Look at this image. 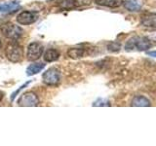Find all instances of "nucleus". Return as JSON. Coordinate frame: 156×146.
<instances>
[{
	"label": "nucleus",
	"instance_id": "12",
	"mask_svg": "<svg viewBox=\"0 0 156 146\" xmlns=\"http://www.w3.org/2000/svg\"><path fill=\"white\" fill-rule=\"evenodd\" d=\"M95 2L98 5H101V6L117 8L120 7L124 3V0H95Z\"/></svg>",
	"mask_w": 156,
	"mask_h": 146
},
{
	"label": "nucleus",
	"instance_id": "5",
	"mask_svg": "<svg viewBox=\"0 0 156 146\" xmlns=\"http://www.w3.org/2000/svg\"><path fill=\"white\" fill-rule=\"evenodd\" d=\"M43 54V46L40 43L32 42L27 47V60L29 61H34L38 60Z\"/></svg>",
	"mask_w": 156,
	"mask_h": 146
},
{
	"label": "nucleus",
	"instance_id": "8",
	"mask_svg": "<svg viewBox=\"0 0 156 146\" xmlns=\"http://www.w3.org/2000/svg\"><path fill=\"white\" fill-rule=\"evenodd\" d=\"M88 4H90V0H61L58 6L62 9H72Z\"/></svg>",
	"mask_w": 156,
	"mask_h": 146
},
{
	"label": "nucleus",
	"instance_id": "3",
	"mask_svg": "<svg viewBox=\"0 0 156 146\" xmlns=\"http://www.w3.org/2000/svg\"><path fill=\"white\" fill-rule=\"evenodd\" d=\"M0 29H1V32L5 37L13 39V40L19 39L23 35V32L21 27L11 23H4Z\"/></svg>",
	"mask_w": 156,
	"mask_h": 146
},
{
	"label": "nucleus",
	"instance_id": "14",
	"mask_svg": "<svg viewBox=\"0 0 156 146\" xmlns=\"http://www.w3.org/2000/svg\"><path fill=\"white\" fill-rule=\"evenodd\" d=\"M45 67V64L42 62H35V63H32L30 64L27 69V74L28 76H32V75H35L37 74L38 72H40L43 68Z\"/></svg>",
	"mask_w": 156,
	"mask_h": 146
},
{
	"label": "nucleus",
	"instance_id": "17",
	"mask_svg": "<svg viewBox=\"0 0 156 146\" xmlns=\"http://www.w3.org/2000/svg\"><path fill=\"white\" fill-rule=\"evenodd\" d=\"M109 105H110L109 101L105 99H99L93 103V106H109Z\"/></svg>",
	"mask_w": 156,
	"mask_h": 146
},
{
	"label": "nucleus",
	"instance_id": "18",
	"mask_svg": "<svg viewBox=\"0 0 156 146\" xmlns=\"http://www.w3.org/2000/svg\"><path fill=\"white\" fill-rule=\"evenodd\" d=\"M107 48H108V50L111 52H117V51H119V49H120V44L116 42H112L109 44Z\"/></svg>",
	"mask_w": 156,
	"mask_h": 146
},
{
	"label": "nucleus",
	"instance_id": "21",
	"mask_svg": "<svg viewBox=\"0 0 156 146\" xmlns=\"http://www.w3.org/2000/svg\"><path fill=\"white\" fill-rule=\"evenodd\" d=\"M1 47H2V43H1V41H0V49H1Z\"/></svg>",
	"mask_w": 156,
	"mask_h": 146
},
{
	"label": "nucleus",
	"instance_id": "19",
	"mask_svg": "<svg viewBox=\"0 0 156 146\" xmlns=\"http://www.w3.org/2000/svg\"><path fill=\"white\" fill-rule=\"evenodd\" d=\"M149 57H156V51H151V52H147L146 53Z\"/></svg>",
	"mask_w": 156,
	"mask_h": 146
},
{
	"label": "nucleus",
	"instance_id": "6",
	"mask_svg": "<svg viewBox=\"0 0 156 146\" xmlns=\"http://www.w3.org/2000/svg\"><path fill=\"white\" fill-rule=\"evenodd\" d=\"M39 103V99L37 96L32 92H24L21 96L19 99V105L21 106H27V107H30V106H36Z\"/></svg>",
	"mask_w": 156,
	"mask_h": 146
},
{
	"label": "nucleus",
	"instance_id": "16",
	"mask_svg": "<svg viewBox=\"0 0 156 146\" xmlns=\"http://www.w3.org/2000/svg\"><path fill=\"white\" fill-rule=\"evenodd\" d=\"M67 55L71 58H79L84 55V50L81 48H72L70 50H68Z\"/></svg>",
	"mask_w": 156,
	"mask_h": 146
},
{
	"label": "nucleus",
	"instance_id": "15",
	"mask_svg": "<svg viewBox=\"0 0 156 146\" xmlns=\"http://www.w3.org/2000/svg\"><path fill=\"white\" fill-rule=\"evenodd\" d=\"M132 105L138 106V107H144V106H150V101L148 99H146L144 96H136L133 99Z\"/></svg>",
	"mask_w": 156,
	"mask_h": 146
},
{
	"label": "nucleus",
	"instance_id": "9",
	"mask_svg": "<svg viewBox=\"0 0 156 146\" xmlns=\"http://www.w3.org/2000/svg\"><path fill=\"white\" fill-rule=\"evenodd\" d=\"M21 5L17 1H10V2H3L0 3V13L2 14H9L16 12L20 9Z\"/></svg>",
	"mask_w": 156,
	"mask_h": 146
},
{
	"label": "nucleus",
	"instance_id": "7",
	"mask_svg": "<svg viewBox=\"0 0 156 146\" xmlns=\"http://www.w3.org/2000/svg\"><path fill=\"white\" fill-rule=\"evenodd\" d=\"M38 19V14L32 11H23L17 17V22L23 26H27L35 23Z\"/></svg>",
	"mask_w": 156,
	"mask_h": 146
},
{
	"label": "nucleus",
	"instance_id": "20",
	"mask_svg": "<svg viewBox=\"0 0 156 146\" xmlns=\"http://www.w3.org/2000/svg\"><path fill=\"white\" fill-rule=\"evenodd\" d=\"M2 99H3V94H2V92H0V102H1Z\"/></svg>",
	"mask_w": 156,
	"mask_h": 146
},
{
	"label": "nucleus",
	"instance_id": "11",
	"mask_svg": "<svg viewBox=\"0 0 156 146\" xmlns=\"http://www.w3.org/2000/svg\"><path fill=\"white\" fill-rule=\"evenodd\" d=\"M123 4L127 10H129V11H132V12L140 11L141 9V6H143L141 0H126Z\"/></svg>",
	"mask_w": 156,
	"mask_h": 146
},
{
	"label": "nucleus",
	"instance_id": "13",
	"mask_svg": "<svg viewBox=\"0 0 156 146\" xmlns=\"http://www.w3.org/2000/svg\"><path fill=\"white\" fill-rule=\"evenodd\" d=\"M60 52L57 51L56 49H49L44 54V61L47 62H52V61H56L58 57H60Z\"/></svg>",
	"mask_w": 156,
	"mask_h": 146
},
{
	"label": "nucleus",
	"instance_id": "10",
	"mask_svg": "<svg viewBox=\"0 0 156 146\" xmlns=\"http://www.w3.org/2000/svg\"><path fill=\"white\" fill-rule=\"evenodd\" d=\"M140 23L144 26L149 28H156V13H150L141 18Z\"/></svg>",
	"mask_w": 156,
	"mask_h": 146
},
{
	"label": "nucleus",
	"instance_id": "2",
	"mask_svg": "<svg viewBox=\"0 0 156 146\" xmlns=\"http://www.w3.org/2000/svg\"><path fill=\"white\" fill-rule=\"evenodd\" d=\"M5 54H6V57L10 61L19 62L22 60V57H23L22 46H20L16 41L10 42L6 47Z\"/></svg>",
	"mask_w": 156,
	"mask_h": 146
},
{
	"label": "nucleus",
	"instance_id": "1",
	"mask_svg": "<svg viewBox=\"0 0 156 146\" xmlns=\"http://www.w3.org/2000/svg\"><path fill=\"white\" fill-rule=\"evenodd\" d=\"M152 46L150 39L144 36H136L131 38L129 41H127L125 49L127 51L132 50H139V51H145Z\"/></svg>",
	"mask_w": 156,
	"mask_h": 146
},
{
	"label": "nucleus",
	"instance_id": "4",
	"mask_svg": "<svg viewBox=\"0 0 156 146\" xmlns=\"http://www.w3.org/2000/svg\"><path fill=\"white\" fill-rule=\"evenodd\" d=\"M43 82L48 86H57L61 81V74L57 68H50L44 72L42 76Z\"/></svg>",
	"mask_w": 156,
	"mask_h": 146
}]
</instances>
